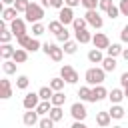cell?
Returning a JSON list of instances; mask_svg holds the SVG:
<instances>
[{
  "label": "cell",
  "mask_w": 128,
  "mask_h": 128,
  "mask_svg": "<svg viewBox=\"0 0 128 128\" xmlns=\"http://www.w3.org/2000/svg\"><path fill=\"white\" fill-rule=\"evenodd\" d=\"M52 106H62L64 102H66V96H64V92H54V96H52Z\"/></svg>",
  "instance_id": "d590c367"
},
{
  "label": "cell",
  "mask_w": 128,
  "mask_h": 128,
  "mask_svg": "<svg viewBox=\"0 0 128 128\" xmlns=\"http://www.w3.org/2000/svg\"><path fill=\"white\" fill-rule=\"evenodd\" d=\"M16 0H2V6H14Z\"/></svg>",
  "instance_id": "681fc988"
},
{
  "label": "cell",
  "mask_w": 128,
  "mask_h": 128,
  "mask_svg": "<svg viewBox=\"0 0 128 128\" xmlns=\"http://www.w3.org/2000/svg\"><path fill=\"white\" fill-rule=\"evenodd\" d=\"M92 32L86 28V30H78V32H74V40L78 42V44H88V42H92Z\"/></svg>",
  "instance_id": "9a60e30c"
},
{
  "label": "cell",
  "mask_w": 128,
  "mask_h": 128,
  "mask_svg": "<svg viewBox=\"0 0 128 128\" xmlns=\"http://www.w3.org/2000/svg\"><path fill=\"white\" fill-rule=\"evenodd\" d=\"M42 52H44L50 60H54V62H60L62 56H64V50H62L58 44H54V42H46V44H42Z\"/></svg>",
  "instance_id": "3957f363"
},
{
  "label": "cell",
  "mask_w": 128,
  "mask_h": 128,
  "mask_svg": "<svg viewBox=\"0 0 128 128\" xmlns=\"http://www.w3.org/2000/svg\"><path fill=\"white\" fill-rule=\"evenodd\" d=\"M42 6L44 8H52V0H42Z\"/></svg>",
  "instance_id": "c3c4849f"
},
{
  "label": "cell",
  "mask_w": 128,
  "mask_h": 128,
  "mask_svg": "<svg viewBox=\"0 0 128 128\" xmlns=\"http://www.w3.org/2000/svg\"><path fill=\"white\" fill-rule=\"evenodd\" d=\"M110 6H112V0H100V2H98V8H100V10H104V12H106Z\"/></svg>",
  "instance_id": "7bdbcfd3"
},
{
  "label": "cell",
  "mask_w": 128,
  "mask_h": 128,
  "mask_svg": "<svg viewBox=\"0 0 128 128\" xmlns=\"http://www.w3.org/2000/svg\"><path fill=\"white\" fill-rule=\"evenodd\" d=\"M28 6H30V0H16V2H14V8L18 10V14H20V12H22V14H26Z\"/></svg>",
  "instance_id": "8d00e7d4"
},
{
  "label": "cell",
  "mask_w": 128,
  "mask_h": 128,
  "mask_svg": "<svg viewBox=\"0 0 128 128\" xmlns=\"http://www.w3.org/2000/svg\"><path fill=\"white\" fill-rule=\"evenodd\" d=\"M120 40H122L124 44H128V24L122 28V32H120Z\"/></svg>",
  "instance_id": "ee69618b"
},
{
  "label": "cell",
  "mask_w": 128,
  "mask_h": 128,
  "mask_svg": "<svg viewBox=\"0 0 128 128\" xmlns=\"http://www.w3.org/2000/svg\"><path fill=\"white\" fill-rule=\"evenodd\" d=\"M70 128H88V126H86V124H84V122H78V120H74V122H72V126H70Z\"/></svg>",
  "instance_id": "7dc6e473"
},
{
  "label": "cell",
  "mask_w": 128,
  "mask_h": 128,
  "mask_svg": "<svg viewBox=\"0 0 128 128\" xmlns=\"http://www.w3.org/2000/svg\"><path fill=\"white\" fill-rule=\"evenodd\" d=\"M40 114L36 112V110H26L24 112V116H22V122H24V126H28V128H32L34 124H38L40 122V118H38Z\"/></svg>",
  "instance_id": "7c38bea8"
},
{
  "label": "cell",
  "mask_w": 128,
  "mask_h": 128,
  "mask_svg": "<svg viewBox=\"0 0 128 128\" xmlns=\"http://www.w3.org/2000/svg\"><path fill=\"white\" fill-rule=\"evenodd\" d=\"M112 128H122V126H112Z\"/></svg>",
  "instance_id": "f5cc1de1"
},
{
  "label": "cell",
  "mask_w": 128,
  "mask_h": 128,
  "mask_svg": "<svg viewBox=\"0 0 128 128\" xmlns=\"http://www.w3.org/2000/svg\"><path fill=\"white\" fill-rule=\"evenodd\" d=\"M64 28H66V26H64V24H62L60 20H52V22L48 24V30H50V32H52L54 36H58V34H60V32L64 30Z\"/></svg>",
  "instance_id": "f546056e"
},
{
  "label": "cell",
  "mask_w": 128,
  "mask_h": 128,
  "mask_svg": "<svg viewBox=\"0 0 128 128\" xmlns=\"http://www.w3.org/2000/svg\"><path fill=\"white\" fill-rule=\"evenodd\" d=\"M106 16H108L110 20H116V18H118V16H122V14H120V8L112 4V6H110V8L106 10Z\"/></svg>",
  "instance_id": "74e56055"
},
{
  "label": "cell",
  "mask_w": 128,
  "mask_h": 128,
  "mask_svg": "<svg viewBox=\"0 0 128 128\" xmlns=\"http://www.w3.org/2000/svg\"><path fill=\"white\" fill-rule=\"evenodd\" d=\"M70 114H72V118H74V120L84 122V120H86V116H88V110H86V106H84L82 102H74V104L70 106Z\"/></svg>",
  "instance_id": "52a82bcc"
},
{
  "label": "cell",
  "mask_w": 128,
  "mask_h": 128,
  "mask_svg": "<svg viewBox=\"0 0 128 128\" xmlns=\"http://www.w3.org/2000/svg\"><path fill=\"white\" fill-rule=\"evenodd\" d=\"M64 2H66V6H70V8H76V6L82 4V0H64Z\"/></svg>",
  "instance_id": "bcb514c9"
},
{
  "label": "cell",
  "mask_w": 128,
  "mask_h": 128,
  "mask_svg": "<svg viewBox=\"0 0 128 128\" xmlns=\"http://www.w3.org/2000/svg\"><path fill=\"white\" fill-rule=\"evenodd\" d=\"M18 18V10L14 6H2V20L4 22H14Z\"/></svg>",
  "instance_id": "5bb4252c"
},
{
  "label": "cell",
  "mask_w": 128,
  "mask_h": 128,
  "mask_svg": "<svg viewBox=\"0 0 128 128\" xmlns=\"http://www.w3.org/2000/svg\"><path fill=\"white\" fill-rule=\"evenodd\" d=\"M98 2L100 0H82V6L86 10H98Z\"/></svg>",
  "instance_id": "ab89813d"
},
{
  "label": "cell",
  "mask_w": 128,
  "mask_h": 128,
  "mask_svg": "<svg viewBox=\"0 0 128 128\" xmlns=\"http://www.w3.org/2000/svg\"><path fill=\"white\" fill-rule=\"evenodd\" d=\"M38 96H40V100H52L54 90H52L50 86H42V88L38 90Z\"/></svg>",
  "instance_id": "d6a6232c"
},
{
  "label": "cell",
  "mask_w": 128,
  "mask_h": 128,
  "mask_svg": "<svg viewBox=\"0 0 128 128\" xmlns=\"http://www.w3.org/2000/svg\"><path fill=\"white\" fill-rule=\"evenodd\" d=\"M60 78H64L66 84H76L80 76H78V72H76L70 64H64V66L60 68Z\"/></svg>",
  "instance_id": "8992f818"
},
{
  "label": "cell",
  "mask_w": 128,
  "mask_h": 128,
  "mask_svg": "<svg viewBox=\"0 0 128 128\" xmlns=\"http://www.w3.org/2000/svg\"><path fill=\"white\" fill-rule=\"evenodd\" d=\"M110 122H112V116H110L108 110H100V112H96V124H98L100 128H108Z\"/></svg>",
  "instance_id": "4fadbf2b"
},
{
  "label": "cell",
  "mask_w": 128,
  "mask_h": 128,
  "mask_svg": "<svg viewBox=\"0 0 128 128\" xmlns=\"http://www.w3.org/2000/svg\"><path fill=\"white\" fill-rule=\"evenodd\" d=\"M14 52H16V48L10 46V44H2V48H0V56H2V60H12Z\"/></svg>",
  "instance_id": "44dd1931"
},
{
  "label": "cell",
  "mask_w": 128,
  "mask_h": 128,
  "mask_svg": "<svg viewBox=\"0 0 128 128\" xmlns=\"http://www.w3.org/2000/svg\"><path fill=\"white\" fill-rule=\"evenodd\" d=\"M62 50H64V54H76V50H78V42H76V40H68V42L62 44Z\"/></svg>",
  "instance_id": "4dcf8cb0"
},
{
  "label": "cell",
  "mask_w": 128,
  "mask_h": 128,
  "mask_svg": "<svg viewBox=\"0 0 128 128\" xmlns=\"http://www.w3.org/2000/svg\"><path fill=\"white\" fill-rule=\"evenodd\" d=\"M104 78H106V72L102 70V68H98V66H92V68H88L86 70V74H84V80H86V84L88 86H100L102 82H104Z\"/></svg>",
  "instance_id": "6da1fadb"
},
{
  "label": "cell",
  "mask_w": 128,
  "mask_h": 128,
  "mask_svg": "<svg viewBox=\"0 0 128 128\" xmlns=\"http://www.w3.org/2000/svg\"><path fill=\"white\" fill-rule=\"evenodd\" d=\"M50 110H52V102H50V100H42V102L38 104V108H36V112H38L40 116H48Z\"/></svg>",
  "instance_id": "4316f807"
},
{
  "label": "cell",
  "mask_w": 128,
  "mask_h": 128,
  "mask_svg": "<svg viewBox=\"0 0 128 128\" xmlns=\"http://www.w3.org/2000/svg\"><path fill=\"white\" fill-rule=\"evenodd\" d=\"M122 58L128 62V48H124V50H122Z\"/></svg>",
  "instance_id": "f907efd6"
},
{
  "label": "cell",
  "mask_w": 128,
  "mask_h": 128,
  "mask_svg": "<svg viewBox=\"0 0 128 128\" xmlns=\"http://www.w3.org/2000/svg\"><path fill=\"white\" fill-rule=\"evenodd\" d=\"M16 66H18V64H16L14 60H4V62H2V70H4V74H6V76L16 74Z\"/></svg>",
  "instance_id": "83f0119b"
},
{
  "label": "cell",
  "mask_w": 128,
  "mask_h": 128,
  "mask_svg": "<svg viewBox=\"0 0 128 128\" xmlns=\"http://www.w3.org/2000/svg\"><path fill=\"white\" fill-rule=\"evenodd\" d=\"M18 40V46L20 48H24V50H28V52H38V50H42V46H40V42H38V38H34V36H20V38H16Z\"/></svg>",
  "instance_id": "277c9868"
},
{
  "label": "cell",
  "mask_w": 128,
  "mask_h": 128,
  "mask_svg": "<svg viewBox=\"0 0 128 128\" xmlns=\"http://www.w3.org/2000/svg\"><path fill=\"white\" fill-rule=\"evenodd\" d=\"M122 90H124V96L128 98V88H122Z\"/></svg>",
  "instance_id": "816d5d0a"
},
{
  "label": "cell",
  "mask_w": 128,
  "mask_h": 128,
  "mask_svg": "<svg viewBox=\"0 0 128 128\" xmlns=\"http://www.w3.org/2000/svg\"><path fill=\"white\" fill-rule=\"evenodd\" d=\"M44 32H46V26H44L42 22H36V24H32V36H34V38L42 36Z\"/></svg>",
  "instance_id": "e575fe53"
},
{
  "label": "cell",
  "mask_w": 128,
  "mask_h": 128,
  "mask_svg": "<svg viewBox=\"0 0 128 128\" xmlns=\"http://www.w3.org/2000/svg\"><path fill=\"white\" fill-rule=\"evenodd\" d=\"M118 8H120V14L122 16H128V0H120Z\"/></svg>",
  "instance_id": "b9f144b4"
},
{
  "label": "cell",
  "mask_w": 128,
  "mask_h": 128,
  "mask_svg": "<svg viewBox=\"0 0 128 128\" xmlns=\"http://www.w3.org/2000/svg\"><path fill=\"white\" fill-rule=\"evenodd\" d=\"M104 98H108V90L100 84V86H94L92 88V100L90 102H100V100H104Z\"/></svg>",
  "instance_id": "e0dca14e"
},
{
  "label": "cell",
  "mask_w": 128,
  "mask_h": 128,
  "mask_svg": "<svg viewBox=\"0 0 128 128\" xmlns=\"http://www.w3.org/2000/svg\"><path fill=\"white\" fill-rule=\"evenodd\" d=\"M74 18H76V16H74V10H72L70 6H64L62 10H58V20H60L64 26L72 24V22H74Z\"/></svg>",
  "instance_id": "8fae6325"
},
{
  "label": "cell",
  "mask_w": 128,
  "mask_h": 128,
  "mask_svg": "<svg viewBox=\"0 0 128 128\" xmlns=\"http://www.w3.org/2000/svg\"><path fill=\"white\" fill-rule=\"evenodd\" d=\"M116 58H112V56H106L104 60H102V70L104 72H114L116 70Z\"/></svg>",
  "instance_id": "603a6c76"
},
{
  "label": "cell",
  "mask_w": 128,
  "mask_h": 128,
  "mask_svg": "<svg viewBox=\"0 0 128 128\" xmlns=\"http://www.w3.org/2000/svg\"><path fill=\"white\" fill-rule=\"evenodd\" d=\"M56 40H58V42H62V44H64V42H68V40H70V32L64 28V30H62V32L56 36Z\"/></svg>",
  "instance_id": "60d3db41"
},
{
  "label": "cell",
  "mask_w": 128,
  "mask_h": 128,
  "mask_svg": "<svg viewBox=\"0 0 128 128\" xmlns=\"http://www.w3.org/2000/svg\"><path fill=\"white\" fill-rule=\"evenodd\" d=\"M10 32L16 36V38H20V36H26V20L24 18H16L14 22H10Z\"/></svg>",
  "instance_id": "ba28073f"
},
{
  "label": "cell",
  "mask_w": 128,
  "mask_h": 128,
  "mask_svg": "<svg viewBox=\"0 0 128 128\" xmlns=\"http://www.w3.org/2000/svg\"><path fill=\"white\" fill-rule=\"evenodd\" d=\"M92 44H94V48H98V50H106V48L110 46V38H108L104 32H96V34L92 36Z\"/></svg>",
  "instance_id": "30bf717a"
},
{
  "label": "cell",
  "mask_w": 128,
  "mask_h": 128,
  "mask_svg": "<svg viewBox=\"0 0 128 128\" xmlns=\"http://www.w3.org/2000/svg\"><path fill=\"white\" fill-rule=\"evenodd\" d=\"M124 98H126V96H124V90H122V88H112V90L108 92V100H110L112 104H120Z\"/></svg>",
  "instance_id": "ac0fdd59"
},
{
  "label": "cell",
  "mask_w": 128,
  "mask_h": 128,
  "mask_svg": "<svg viewBox=\"0 0 128 128\" xmlns=\"http://www.w3.org/2000/svg\"><path fill=\"white\" fill-rule=\"evenodd\" d=\"M42 18H44V6H42V4H36V2H30L28 10H26V14H24V20L30 22V24H36V22H40Z\"/></svg>",
  "instance_id": "7a4b0ae2"
},
{
  "label": "cell",
  "mask_w": 128,
  "mask_h": 128,
  "mask_svg": "<svg viewBox=\"0 0 128 128\" xmlns=\"http://www.w3.org/2000/svg\"><path fill=\"white\" fill-rule=\"evenodd\" d=\"M64 78H60V76H56V78H50V82H48V86L54 90V92H62V88H64Z\"/></svg>",
  "instance_id": "d4e9b609"
},
{
  "label": "cell",
  "mask_w": 128,
  "mask_h": 128,
  "mask_svg": "<svg viewBox=\"0 0 128 128\" xmlns=\"http://www.w3.org/2000/svg\"><path fill=\"white\" fill-rule=\"evenodd\" d=\"M86 26H88V22H86V18H84V16H76V18H74V22H72L74 32H78V30H86Z\"/></svg>",
  "instance_id": "f1b7e54d"
},
{
  "label": "cell",
  "mask_w": 128,
  "mask_h": 128,
  "mask_svg": "<svg viewBox=\"0 0 128 128\" xmlns=\"http://www.w3.org/2000/svg\"><path fill=\"white\" fill-rule=\"evenodd\" d=\"M104 58H106V56H104L102 50H98V48H92V50L88 52V60H90L92 64H102Z\"/></svg>",
  "instance_id": "ffe728a7"
},
{
  "label": "cell",
  "mask_w": 128,
  "mask_h": 128,
  "mask_svg": "<svg viewBox=\"0 0 128 128\" xmlns=\"http://www.w3.org/2000/svg\"><path fill=\"white\" fill-rule=\"evenodd\" d=\"M122 44H118V42H114V44H110L108 48H106V54L108 56H112V58H116V56H122Z\"/></svg>",
  "instance_id": "cb8c5ba5"
},
{
  "label": "cell",
  "mask_w": 128,
  "mask_h": 128,
  "mask_svg": "<svg viewBox=\"0 0 128 128\" xmlns=\"http://www.w3.org/2000/svg\"><path fill=\"white\" fill-rule=\"evenodd\" d=\"M120 84H122V88H128V72H122V76H120Z\"/></svg>",
  "instance_id": "f6af8a7d"
},
{
  "label": "cell",
  "mask_w": 128,
  "mask_h": 128,
  "mask_svg": "<svg viewBox=\"0 0 128 128\" xmlns=\"http://www.w3.org/2000/svg\"><path fill=\"white\" fill-rule=\"evenodd\" d=\"M12 60H14L16 64H24V62L28 60V50H24V48H16V52H14Z\"/></svg>",
  "instance_id": "7402d4cb"
},
{
  "label": "cell",
  "mask_w": 128,
  "mask_h": 128,
  "mask_svg": "<svg viewBox=\"0 0 128 128\" xmlns=\"http://www.w3.org/2000/svg\"><path fill=\"white\" fill-rule=\"evenodd\" d=\"M84 18H86L88 26H92L94 30H100V28L104 26V18L100 16V12H98V10H86Z\"/></svg>",
  "instance_id": "5b68a950"
},
{
  "label": "cell",
  "mask_w": 128,
  "mask_h": 128,
  "mask_svg": "<svg viewBox=\"0 0 128 128\" xmlns=\"http://www.w3.org/2000/svg\"><path fill=\"white\" fill-rule=\"evenodd\" d=\"M54 124H56V122H54L50 116H42V118H40V122H38V126H40V128H54Z\"/></svg>",
  "instance_id": "f35d334b"
},
{
  "label": "cell",
  "mask_w": 128,
  "mask_h": 128,
  "mask_svg": "<svg viewBox=\"0 0 128 128\" xmlns=\"http://www.w3.org/2000/svg\"><path fill=\"white\" fill-rule=\"evenodd\" d=\"M10 96H12V84H10L8 78H2L0 80V98L2 100H8Z\"/></svg>",
  "instance_id": "2e32d148"
},
{
  "label": "cell",
  "mask_w": 128,
  "mask_h": 128,
  "mask_svg": "<svg viewBox=\"0 0 128 128\" xmlns=\"http://www.w3.org/2000/svg\"><path fill=\"white\" fill-rule=\"evenodd\" d=\"M40 102H42V100H40L38 92H28V94L24 96V100H22V106H24L26 110H36Z\"/></svg>",
  "instance_id": "9c48e42d"
},
{
  "label": "cell",
  "mask_w": 128,
  "mask_h": 128,
  "mask_svg": "<svg viewBox=\"0 0 128 128\" xmlns=\"http://www.w3.org/2000/svg\"><path fill=\"white\" fill-rule=\"evenodd\" d=\"M30 86V78L26 76V74H20L18 78H16V88H20V90H26Z\"/></svg>",
  "instance_id": "836d02e7"
},
{
  "label": "cell",
  "mask_w": 128,
  "mask_h": 128,
  "mask_svg": "<svg viewBox=\"0 0 128 128\" xmlns=\"http://www.w3.org/2000/svg\"><path fill=\"white\" fill-rule=\"evenodd\" d=\"M108 112H110L112 120H122V118H124V114H126V110L122 108V104H112Z\"/></svg>",
  "instance_id": "d6986e66"
},
{
  "label": "cell",
  "mask_w": 128,
  "mask_h": 128,
  "mask_svg": "<svg viewBox=\"0 0 128 128\" xmlns=\"http://www.w3.org/2000/svg\"><path fill=\"white\" fill-rule=\"evenodd\" d=\"M54 122H60L62 118H64V110H62V106H52V110H50V114H48Z\"/></svg>",
  "instance_id": "1f68e13d"
},
{
  "label": "cell",
  "mask_w": 128,
  "mask_h": 128,
  "mask_svg": "<svg viewBox=\"0 0 128 128\" xmlns=\"http://www.w3.org/2000/svg\"><path fill=\"white\" fill-rule=\"evenodd\" d=\"M78 96H80V102H90L92 100V88L90 86H80Z\"/></svg>",
  "instance_id": "484cf974"
}]
</instances>
